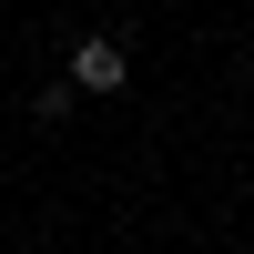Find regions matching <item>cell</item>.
Returning a JSON list of instances; mask_svg holds the SVG:
<instances>
[{
    "instance_id": "obj_1",
    "label": "cell",
    "mask_w": 254,
    "mask_h": 254,
    "mask_svg": "<svg viewBox=\"0 0 254 254\" xmlns=\"http://www.w3.org/2000/svg\"><path fill=\"white\" fill-rule=\"evenodd\" d=\"M122 81H132V51L122 41H81L71 51V92H122Z\"/></svg>"
}]
</instances>
